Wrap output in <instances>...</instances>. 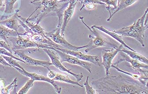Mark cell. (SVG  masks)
<instances>
[{"label":"cell","mask_w":148,"mask_h":94,"mask_svg":"<svg viewBox=\"0 0 148 94\" xmlns=\"http://www.w3.org/2000/svg\"><path fill=\"white\" fill-rule=\"evenodd\" d=\"M91 84L97 94H148V86L138 80L125 78L122 75H106Z\"/></svg>","instance_id":"obj_1"},{"label":"cell","mask_w":148,"mask_h":94,"mask_svg":"<svg viewBox=\"0 0 148 94\" xmlns=\"http://www.w3.org/2000/svg\"><path fill=\"white\" fill-rule=\"evenodd\" d=\"M148 8H146L143 15L134 22L131 26L122 27L119 30H114L113 32L117 34L122 37H129L132 38L139 43L142 47H145L144 39L145 32L148 28L147 24V14Z\"/></svg>","instance_id":"obj_2"},{"label":"cell","mask_w":148,"mask_h":94,"mask_svg":"<svg viewBox=\"0 0 148 94\" xmlns=\"http://www.w3.org/2000/svg\"><path fill=\"white\" fill-rule=\"evenodd\" d=\"M79 18L82 23L86 27L90 32L89 36L90 41L88 44L86 45V47L85 50L86 53H88L90 50L97 48L104 47L110 48H118L120 47L121 44L118 43L112 38L103 36L92 26V27L88 26V25L83 20L84 17L83 16H79Z\"/></svg>","instance_id":"obj_3"},{"label":"cell","mask_w":148,"mask_h":94,"mask_svg":"<svg viewBox=\"0 0 148 94\" xmlns=\"http://www.w3.org/2000/svg\"><path fill=\"white\" fill-rule=\"evenodd\" d=\"M9 40L12 43L11 47L12 50H21L28 48H38L46 49L47 45L38 44L29 38H24L20 35L16 37H9Z\"/></svg>","instance_id":"obj_4"},{"label":"cell","mask_w":148,"mask_h":94,"mask_svg":"<svg viewBox=\"0 0 148 94\" xmlns=\"http://www.w3.org/2000/svg\"><path fill=\"white\" fill-rule=\"evenodd\" d=\"M47 49H52V50H54L55 51L57 55L59 57L60 61L61 63L66 62L69 63L71 64L79 65V66L86 69L90 73H91L92 65L89 62L82 61V60L79 59L76 57L65 53L60 50L56 49L55 48L51 46H49Z\"/></svg>","instance_id":"obj_5"},{"label":"cell","mask_w":148,"mask_h":94,"mask_svg":"<svg viewBox=\"0 0 148 94\" xmlns=\"http://www.w3.org/2000/svg\"><path fill=\"white\" fill-rule=\"evenodd\" d=\"M42 49L50 58L51 63L53 64V65L55 66L57 69L62 72H66L69 74L73 75L76 79V81L78 82L81 81L82 80L83 77V73H80L79 74L71 72V69H67L66 67L63 65L58 57V55L54 50L49 49Z\"/></svg>","instance_id":"obj_6"},{"label":"cell","mask_w":148,"mask_h":94,"mask_svg":"<svg viewBox=\"0 0 148 94\" xmlns=\"http://www.w3.org/2000/svg\"><path fill=\"white\" fill-rule=\"evenodd\" d=\"M46 35L50 38L55 43L62 46L69 50L77 51L81 49L85 48L86 46H75L72 45L65 39L64 36L60 34V28H56L53 32L46 33Z\"/></svg>","instance_id":"obj_7"},{"label":"cell","mask_w":148,"mask_h":94,"mask_svg":"<svg viewBox=\"0 0 148 94\" xmlns=\"http://www.w3.org/2000/svg\"><path fill=\"white\" fill-rule=\"evenodd\" d=\"M123 46L120 44V47L118 48H111V49H104L102 52V61L101 65L103 66L105 69L106 75L110 74L109 69L112 64V61L116 55L119 53Z\"/></svg>","instance_id":"obj_8"},{"label":"cell","mask_w":148,"mask_h":94,"mask_svg":"<svg viewBox=\"0 0 148 94\" xmlns=\"http://www.w3.org/2000/svg\"><path fill=\"white\" fill-rule=\"evenodd\" d=\"M119 58L118 61L112 64L117 66L120 63L123 62H126L130 63V65H128L129 67L132 68L134 71L136 72H142L145 70L144 69H148V65L147 64L141 62L136 60L133 59L128 56L127 54L120 51L119 52Z\"/></svg>","instance_id":"obj_9"},{"label":"cell","mask_w":148,"mask_h":94,"mask_svg":"<svg viewBox=\"0 0 148 94\" xmlns=\"http://www.w3.org/2000/svg\"><path fill=\"white\" fill-rule=\"evenodd\" d=\"M13 67L15 68L18 72H19L23 75L30 78L31 79L33 80L34 81H44V82H47V83L51 84L57 93H58V94L61 93V91H62V88L58 86L57 84L55 82L54 80L49 78L48 76L40 75L38 74L35 73H29V72H27L25 70H22L20 68L15 67V66Z\"/></svg>","instance_id":"obj_10"},{"label":"cell","mask_w":148,"mask_h":94,"mask_svg":"<svg viewBox=\"0 0 148 94\" xmlns=\"http://www.w3.org/2000/svg\"><path fill=\"white\" fill-rule=\"evenodd\" d=\"M53 47L54 48L56 49L60 50L65 53L76 57L79 59L82 60V61H86L91 63L94 64H95L99 67L101 66V63L100 62L99 57L97 56L88 55V54L82 53L81 52L79 51L69 50V49H65L57 47Z\"/></svg>","instance_id":"obj_11"},{"label":"cell","mask_w":148,"mask_h":94,"mask_svg":"<svg viewBox=\"0 0 148 94\" xmlns=\"http://www.w3.org/2000/svg\"><path fill=\"white\" fill-rule=\"evenodd\" d=\"M12 51L14 54L17 55L20 58L24 61L26 64H28L29 65L42 66L46 68L47 69H48L49 71L50 70L49 69V66L53 65V64L50 62L35 59L29 56H27L20 50H12Z\"/></svg>","instance_id":"obj_12"},{"label":"cell","mask_w":148,"mask_h":94,"mask_svg":"<svg viewBox=\"0 0 148 94\" xmlns=\"http://www.w3.org/2000/svg\"><path fill=\"white\" fill-rule=\"evenodd\" d=\"M78 1V0H70L69 6L63 12L62 17L63 21L60 28V34L61 36H64V32L66 29V27L73 16L75 6Z\"/></svg>","instance_id":"obj_13"},{"label":"cell","mask_w":148,"mask_h":94,"mask_svg":"<svg viewBox=\"0 0 148 94\" xmlns=\"http://www.w3.org/2000/svg\"><path fill=\"white\" fill-rule=\"evenodd\" d=\"M111 67L114 68V69H116L118 72L131 76V78H133L135 80H138L139 82H140V83H142L145 86H148V73H143L136 72L135 73H129L125 70L120 69L119 67H118L117 65H115L112 64L111 65Z\"/></svg>","instance_id":"obj_14"},{"label":"cell","mask_w":148,"mask_h":94,"mask_svg":"<svg viewBox=\"0 0 148 94\" xmlns=\"http://www.w3.org/2000/svg\"><path fill=\"white\" fill-rule=\"evenodd\" d=\"M47 76L49 78L54 81H60V82L71 84L75 85L81 88L83 87V85L81 84L78 81L72 80L69 76L59 73H56L53 70H49V72L47 74Z\"/></svg>","instance_id":"obj_15"},{"label":"cell","mask_w":148,"mask_h":94,"mask_svg":"<svg viewBox=\"0 0 148 94\" xmlns=\"http://www.w3.org/2000/svg\"><path fill=\"white\" fill-rule=\"evenodd\" d=\"M92 26L97 30H99V31H101V32L105 33L107 35H108L112 38H114L115 40H116L119 43L122 44L124 47L132 50V51H136V50L128 46L124 42V41L123 40L122 37L117 34L115 33V32H113V31H110V30H107L103 26H99L95 25H93Z\"/></svg>","instance_id":"obj_16"},{"label":"cell","mask_w":148,"mask_h":94,"mask_svg":"<svg viewBox=\"0 0 148 94\" xmlns=\"http://www.w3.org/2000/svg\"><path fill=\"white\" fill-rule=\"evenodd\" d=\"M17 15V13H16V14L11 18L7 19L2 21H0V25H3L9 29L14 30L18 32V30L20 27L21 24H18Z\"/></svg>","instance_id":"obj_17"},{"label":"cell","mask_w":148,"mask_h":94,"mask_svg":"<svg viewBox=\"0 0 148 94\" xmlns=\"http://www.w3.org/2000/svg\"><path fill=\"white\" fill-rule=\"evenodd\" d=\"M19 35V33L14 30L0 25V40H3L8 43V38L9 37H16Z\"/></svg>","instance_id":"obj_18"},{"label":"cell","mask_w":148,"mask_h":94,"mask_svg":"<svg viewBox=\"0 0 148 94\" xmlns=\"http://www.w3.org/2000/svg\"><path fill=\"white\" fill-rule=\"evenodd\" d=\"M120 51L126 54L128 56H129L130 58L136 60L141 62L148 64V60L147 58H145L143 55L138 53L136 51H132L130 49L128 50L127 49H126V48L124 47L121 49Z\"/></svg>","instance_id":"obj_19"},{"label":"cell","mask_w":148,"mask_h":94,"mask_svg":"<svg viewBox=\"0 0 148 94\" xmlns=\"http://www.w3.org/2000/svg\"><path fill=\"white\" fill-rule=\"evenodd\" d=\"M81 1L82 4V6L80 8V11H81L83 8H85L88 10H95L96 8L97 5H105V3H103L100 0H78Z\"/></svg>","instance_id":"obj_20"},{"label":"cell","mask_w":148,"mask_h":94,"mask_svg":"<svg viewBox=\"0 0 148 94\" xmlns=\"http://www.w3.org/2000/svg\"><path fill=\"white\" fill-rule=\"evenodd\" d=\"M107 6L106 9L109 13V16L107 20L109 22L112 18V14L116 10L118 5L119 0H100Z\"/></svg>","instance_id":"obj_21"},{"label":"cell","mask_w":148,"mask_h":94,"mask_svg":"<svg viewBox=\"0 0 148 94\" xmlns=\"http://www.w3.org/2000/svg\"><path fill=\"white\" fill-rule=\"evenodd\" d=\"M17 16L18 19H20L23 21H24V22L26 23V24H27V26L30 28V29L33 32L40 34V35H42V36H48L46 35V32H44L43 29L41 26H40L38 23L37 24H32V23L29 22L27 21V20H25L21 16L17 15Z\"/></svg>","instance_id":"obj_22"},{"label":"cell","mask_w":148,"mask_h":94,"mask_svg":"<svg viewBox=\"0 0 148 94\" xmlns=\"http://www.w3.org/2000/svg\"><path fill=\"white\" fill-rule=\"evenodd\" d=\"M138 1V0H119L117 8L112 14V17L117 12L132 5L136 3Z\"/></svg>","instance_id":"obj_23"},{"label":"cell","mask_w":148,"mask_h":94,"mask_svg":"<svg viewBox=\"0 0 148 94\" xmlns=\"http://www.w3.org/2000/svg\"><path fill=\"white\" fill-rule=\"evenodd\" d=\"M17 0H5V10L6 14H10L13 12L14 5Z\"/></svg>","instance_id":"obj_24"},{"label":"cell","mask_w":148,"mask_h":94,"mask_svg":"<svg viewBox=\"0 0 148 94\" xmlns=\"http://www.w3.org/2000/svg\"><path fill=\"white\" fill-rule=\"evenodd\" d=\"M34 80H33L30 79L29 80H28L26 82L24 86L20 90L18 91L17 94H25L27 93L28 91H29V90L31 88L33 87L34 85Z\"/></svg>","instance_id":"obj_25"},{"label":"cell","mask_w":148,"mask_h":94,"mask_svg":"<svg viewBox=\"0 0 148 94\" xmlns=\"http://www.w3.org/2000/svg\"><path fill=\"white\" fill-rule=\"evenodd\" d=\"M2 55V57H3L4 59L5 60V61L9 64H10L12 67L15 66V67H18V68H20L21 69H22V70H25L24 69V68L20 65V64L18 63L17 60L14 59L13 58H11V57H8V56H6L5 55Z\"/></svg>","instance_id":"obj_26"},{"label":"cell","mask_w":148,"mask_h":94,"mask_svg":"<svg viewBox=\"0 0 148 94\" xmlns=\"http://www.w3.org/2000/svg\"><path fill=\"white\" fill-rule=\"evenodd\" d=\"M0 54H1V55H5V56L11 57V58H13L16 60L17 61H20V62H22L26 64L25 62H24V61H23V60H22L20 58H17V57L14 56L12 53L10 52L9 51L7 50L6 49L4 48L0 47Z\"/></svg>","instance_id":"obj_27"},{"label":"cell","mask_w":148,"mask_h":94,"mask_svg":"<svg viewBox=\"0 0 148 94\" xmlns=\"http://www.w3.org/2000/svg\"><path fill=\"white\" fill-rule=\"evenodd\" d=\"M89 76L86 77L85 82L83 83V85L85 86L86 89V94H96V91L92 86L89 84Z\"/></svg>","instance_id":"obj_28"},{"label":"cell","mask_w":148,"mask_h":94,"mask_svg":"<svg viewBox=\"0 0 148 94\" xmlns=\"http://www.w3.org/2000/svg\"><path fill=\"white\" fill-rule=\"evenodd\" d=\"M17 79L16 78L13 80V82L9 84L8 86L3 88L1 90V93L2 94H10L11 91L13 89V88H16V83Z\"/></svg>","instance_id":"obj_29"},{"label":"cell","mask_w":148,"mask_h":94,"mask_svg":"<svg viewBox=\"0 0 148 94\" xmlns=\"http://www.w3.org/2000/svg\"><path fill=\"white\" fill-rule=\"evenodd\" d=\"M0 47L4 48L6 49L7 50H8L10 52L13 54V51L11 47L8 43H7L6 42L3 40H0Z\"/></svg>","instance_id":"obj_30"},{"label":"cell","mask_w":148,"mask_h":94,"mask_svg":"<svg viewBox=\"0 0 148 94\" xmlns=\"http://www.w3.org/2000/svg\"><path fill=\"white\" fill-rule=\"evenodd\" d=\"M0 64H2V65H5V66H8V67H12V66L9 64L3 58L2 55L0 54Z\"/></svg>","instance_id":"obj_31"},{"label":"cell","mask_w":148,"mask_h":94,"mask_svg":"<svg viewBox=\"0 0 148 94\" xmlns=\"http://www.w3.org/2000/svg\"><path fill=\"white\" fill-rule=\"evenodd\" d=\"M3 6V0H0V8Z\"/></svg>","instance_id":"obj_32"}]
</instances>
